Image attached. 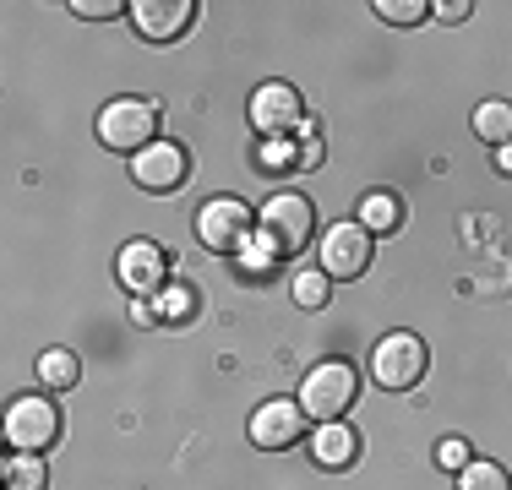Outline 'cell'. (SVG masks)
Returning a JSON list of instances; mask_svg holds the SVG:
<instances>
[{
  "label": "cell",
  "instance_id": "1",
  "mask_svg": "<svg viewBox=\"0 0 512 490\" xmlns=\"http://www.w3.org/2000/svg\"><path fill=\"white\" fill-rule=\"evenodd\" d=\"M311 229H316V207H311V196H300V191L267 196L262 213H256V240L273 256H300L311 245Z\"/></svg>",
  "mask_w": 512,
  "mask_h": 490
},
{
  "label": "cell",
  "instance_id": "2",
  "mask_svg": "<svg viewBox=\"0 0 512 490\" xmlns=\"http://www.w3.org/2000/svg\"><path fill=\"white\" fill-rule=\"evenodd\" d=\"M158 131H164V109L153 104V98H109V104L99 109V142L115 147V153H131L137 158L142 147L158 142Z\"/></svg>",
  "mask_w": 512,
  "mask_h": 490
},
{
  "label": "cell",
  "instance_id": "3",
  "mask_svg": "<svg viewBox=\"0 0 512 490\" xmlns=\"http://www.w3.org/2000/svg\"><path fill=\"white\" fill-rule=\"evenodd\" d=\"M360 398V371L349 360H322L306 371V382H300V409H306V420L327 425V420H344L349 409H355Z\"/></svg>",
  "mask_w": 512,
  "mask_h": 490
},
{
  "label": "cell",
  "instance_id": "4",
  "mask_svg": "<svg viewBox=\"0 0 512 490\" xmlns=\"http://www.w3.org/2000/svg\"><path fill=\"white\" fill-rule=\"evenodd\" d=\"M431 371V349L420 333H382L371 349V382L382 392H414Z\"/></svg>",
  "mask_w": 512,
  "mask_h": 490
},
{
  "label": "cell",
  "instance_id": "5",
  "mask_svg": "<svg viewBox=\"0 0 512 490\" xmlns=\"http://www.w3.org/2000/svg\"><path fill=\"white\" fill-rule=\"evenodd\" d=\"M60 431H66V420H60V403H50L44 392H28V398H17L6 409V447L11 452H50Z\"/></svg>",
  "mask_w": 512,
  "mask_h": 490
},
{
  "label": "cell",
  "instance_id": "6",
  "mask_svg": "<svg viewBox=\"0 0 512 490\" xmlns=\"http://www.w3.org/2000/svg\"><path fill=\"white\" fill-rule=\"evenodd\" d=\"M197 240L207 245V251H218V256H240L256 240L251 207L235 202V196H213V202H202L197 207Z\"/></svg>",
  "mask_w": 512,
  "mask_h": 490
},
{
  "label": "cell",
  "instance_id": "7",
  "mask_svg": "<svg viewBox=\"0 0 512 490\" xmlns=\"http://www.w3.org/2000/svg\"><path fill=\"white\" fill-rule=\"evenodd\" d=\"M371 251H376V235L360 224H333L322 229V240H316V256H322V273L333 278V284H349V278L371 273Z\"/></svg>",
  "mask_w": 512,
  "mask_h": 490
},
{
  "label": "cell",
  "instance_id": "8",
  "mask_svg": "<svg viewBox=\"0 0 512 490\" xmlns=\"http://www.w3.org/2000/svg\"><path fill=\"white\" fill-rule=\"evenodd\" d=\"M306 98H300L289 82H262V88L251 93V126L262 131V137H295L300 126H306Z\"/></svg>",
  "mask_w": 512,
  "mask_h": 490
},
{
  "label": "cell",
  "instance_id": "9",
  "mask_svg": "<svg viewBox=\"0 0 512 490\" xmlns=\"http://www.w3.org/2000/svg\"><path fill=\"white\" fill-rule=\"evenodd\" d=\"M300 441H306V409H300V398H267V403H256V414H251V447L284 452V447H300Z\"/></svg>",
  "mask_w": 512,
  "mask_h": 490
},
{
  "label": "cell",
  "instance_id": "10",
  "mask_svg": "<svg viewBox=\"0 0 512 490\" xmlns=\"http://www.w3.org/2000/svg\"><path fill=\"white\" fill-rule=\"evenodd\" d=\"M186 175H191V153L180 142H153V147H142V153L131 158V180H137L142 191H153V196L180 191Z\"/></svg>",
  "mask_w": 512,
  "mask_h": 490
},
{
  "label": "cell",
  "instance_id": "11",
  "mask_svg": "<svg viewBox=\"0 0 512 490\" xmlns=\"http://www.w3.org/2000/svg\"><path fill=\"white\" fill-rule=\"evenodd\" d=\"M126 17L137 22V33L148 44H175V39H186L191 22H197V0H137Z\"/></svg>",
  "mask_w": 512,
  "mask_h": 490
},
{
  "label": "cell",
  "instance_id": "12",
  "mask_svg": "<svg viewBox=\"0 0 512 490\" xmlns=\"http://www.w3.org/2000/svg\"><path fill=\"white\" fill-rule=\"evenodd\" d=\"M115 273H120V284L137 294V300H148V294H158V289L169 284V278H164V251H158L153 240H131V245H120Z\"/></svg>",
  "mask_w": 512,
  "mask_h": 490
},
{
  "label": "cell",
  "instance_id": "13",
  "mask_svg": "<svg viewBox=\"0 0 512 490\" xmlns=\"http://www.w3.org/2000/svg\"><path fill=\"white\" fill-rule=\"evenodd\" d=\"M306 452H311L316 469L344 474V469H355V458H360V436H355L349 420H327V425H316V431L306 436Z\"/></svg>",
  "mask_w": 512,
  "mask_h": 490
},
{
  "label": "cell",
  "instance_id": "14",
  "mask_svg": "<svg viewBox=\"0 0 512 490\" xmlns=\"http://www.w3.org/2000/svg\"><path fill=\"white\" fill-rule=\"evenodd\" d=\"M0 485L6 490H50V469H44L39 452H6V463H0Z\"/></svg>",
  "mask_w": 512,
  "mask_h": 490
},
{
  "label": "cell",
  "instance_id": "15",
  "mask_svg": "<svg viewBox=\"0 0 512 490\" xmlns=\"http://www.w3.org/2000/svg\"><path fill=\"white\" fill-rule=\"evenodd\" d=\"M360 224L371 229V235H398V229H404V196L371 191V196L360 202Z\"/></svg>",
  "mask_w": 512,
  "mask_h": 490
},
{
  "label": "cell",
  "instance_id": "16",
  "mask_svg": "<svg viewBox=\"0 0 512 490\" xmlns=\"http://www.w3.org/2000/svg\"><path fill=\"white\" fill-rule=\"evenodd\" d=\"M474 137L491 142V153L512 142V98H485V104L474 109Z\"/></svg>",
  "mask_w": 512,
  "mask_h": 490
},
{
  "label": "cell",
  "instance_id": "17",
  "mask_svg": "<svg viewBox=\"0 0 512 490\" xmlns=\"http://www.w3.org/2000/svg\"><path fill=\"white\" fill-rule=\"evenodd\" d=\"M39 382L50 387V392H71L82 382V360L71 349H44L39 354Z\"/></svg>",
  "mask_w": 512,
  "mask_h": 490
},
{
  "label": "cell",
  "instance_id": "18",
  "mask_svg": "<svg viewBox=\"0 0 512 490\" xmlns=\"http://www.w3.org/2000/svg\"><path fill=\"white\" fill-rule=\"evenodd\" d=\"M458 490H512V480H507L502 463H491V458H469V463L458 469Z\"/></svg>",
  "mask_w": 512,
  "mask_h": 490
},
{
  "label": "cell",
  "instance_id": "19",
  "mask_svg": "<svg viewBox=\"0 0 512 490\" xmlns=\"http://www.w3.org/2000/svg\"><path fill=\"white\" fill-rule=\"evenodd\" d=\"M153 311L164 316V322H191V311H197V294L186 284H164L153 294Z\"/></svg>",
  "mask_w": 512,
  "mask_h": 490
},
{
  "label": "cell",
  "instance_id": "20",
  "mask_svg": "<svg viewBox=\"0 0 512 490\" xmlns=\"http://www.w3.org/2000/svg\"><path fill=\"white\" fill-rule=\"evenodd\" d=\"M371 11H376L382 22H393V28H414V22L431 17V6H425V0H376Z\"/></svg>",
  "mask_w": 512,
  "mask_h": 490
},
{
  "label": "cell",
  "instance_id": "21",
  "mask_svg": "<svg viewBox=\"0 0 512 490\" xmlns=\"http://www.w3.org/2000/svg\"><path fill=\"white\" fill-rule=\"evenodd\" d=\"M327 294H333V278L316 267V273H295V305H306V311H322Z\"/></svg>",
  "mask_w": 512,
  "mask_h": 490
},
{
  "label": "cell",
  "instance_id": "22",
  "mask_svg": "<svg viewBox=\"0 0 512 490\" xmlns=\"http://www.w3.org/2000/svg\"><path fill=\"white\" fill-rule=\"evenodd\" d=\"M273 262H278V256L267 251L262 240H251L246 251H240V273H246V278H267V273H273Z\"/></svg>",
  "mask_w": 512,
  "mask_h": 490
},
{
  "label": "cell",
  "instance_id": "23",
  "mask_svg": "<svg viewBox=\"0 0 512 490\" xmlns=\"http://www.w3.org/2000/svg\"><path fill=\"white\" fill-rule=\"evenodd\" d=\"M322 164V131H316V120L300 126V153H295V169H316Z\"/></svg>",
  "mask_w": 512,
  "mask_h": 490
},
{
  "label": "cell",
  "instance_id": "24",
  "mask_svg": "<svg viewBox=\"0 0 512 490\" xmlns=\"http://www.w3.org/2000/svg\"><path fill=\"white\" fill-rule=\"evenodd\" d=\"M469 458H474V452H469V441H463V436H447L442 447H436V463H442V469H453V474H458Z\"/></svg>",
  "mask_w": 512,
  "mask_h": 490
},
{
  "label": "cell",
  "instance_id": "25",
  "mask_svg": "<svg viewBox=\"0 0 512 490\" xmlns=\"http://www.w3.org/2000/svg\"><path fill=\"white\" fill-rule=\"evenodd\" d=\"M71 11L88 17V22H104V17H120V11H131V6H120V0H71Z\"/></svg>",
  "mask_w": 512,
  "mask_h": 490
},
{
  "label": "cell",
  "instance_id": "26",
  "mask_svg": "<svg viewBox=\"0 0 512 490\" xmlns=\"http://www.w3.org/2000/svg\"><path fill=\"white\" fill-rule=\"evenodd\" d=\"M431 11H436V17H442V22H463V17H469V11H474V6H469V0H442V6H431Z\"/></svg>",
  "mask_w": 512,
  "mask_h": 490
},
{
  "label": "cell",
  "instance_id": "27",
  "mask_svg": "<svg viewBox=\"0 0 512 490\" xmlns=\"http://www.w3.org/2000/svg\"><path fill=\"white\" fill-rule=\"evenodd\" d=\"M131 322H137V327H153V322H158V311H153L148 300H137V305H131Z\"/></svg>",
  "mask_w": 512,
  "mask_h": 490
},
{
  "label": "cell",
  "instance_id": "28",
  "mask_svg": "<svg viewBox=\"0 0 512 490\" xmlns=\"http://www.w3.org/2000/svg\"><path fill=\"white\" fill-rule=\"evenodd\" d=\"M496 169H502V175H512V142L496 147Z\"/></svg>",
  "mask_w": 512,
  "mask_h": 490
}]
</instances>
